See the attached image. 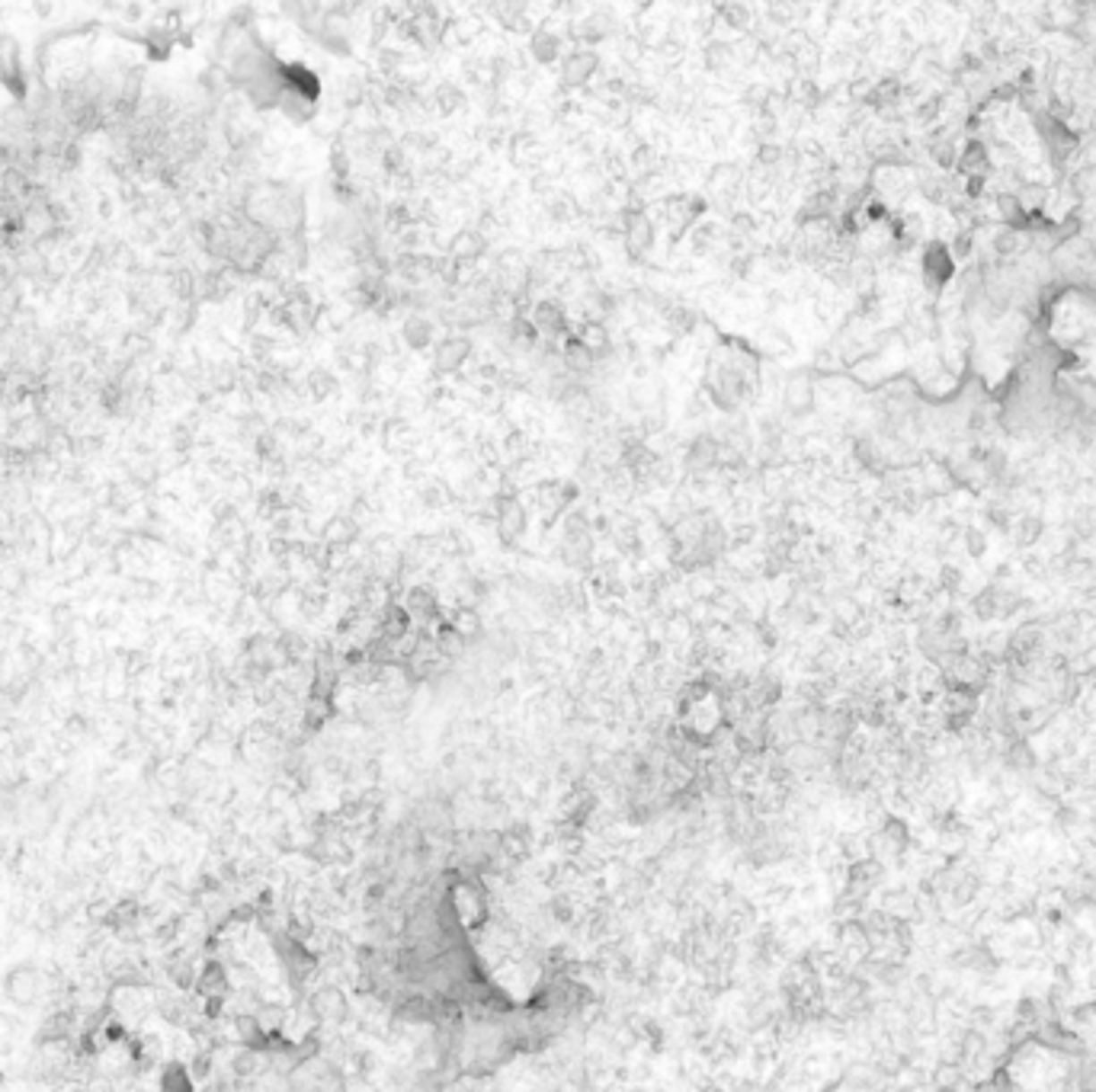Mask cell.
<instances>
[{
	"label": "cell",
	"mask_w": 1096,
	"mask_h": 1092,
	"mask_svg": "<svg viewBox=\"0 0 1096 1092\" xmlns=\"http://www.w3.org/2000/svg\"><path fill=\"white\" fill-rule=\"evenodd\" d=\"M251 215L260 228L276 231V234H292V231L302 228L305 206H302L299 192L289 190V186H263L251 199Z\"/></svg>",
	"instance_id": "1"
},
{
	"label": "cell",
	"mask_w": 1096,
	"mask_h": 1092,
	"mask_svg": "<svg viewBox=\"0 0 1096 1092\" xmlns=\"http://www.w3.org/2000/svg\"><path fill=\"white\" fill-rule=\"evenodd\" d=\"M654 244V228L651 218L641 212V208H632L625 215V250H629L632 260H641L644 253L651 250Z\"/></svg>",
	"instance_id": "2"
},
{
	"label": "cell",
	"mask_w": 1096,
	"mask_h": 1092,
	"mask_svg": "<svg viewBox=\"0 0 1096 1092\" xmlns=\"http://www.w3.org/2000/svg\"><path fill=\"white\" fill-rule=\"evenodd\" d=\"M494 520H497V532L504 542H516L526 529V510L516 496H500L497 510H494Z\"/></svg>",
	"instance_id": "3"
},
{
	"label": "cell",
	"mask_w": 1096,
	"mask_h": 1092,
	"mask_svg": "<svg viewBox=\"0 0 1096 1092\" xmlns=\"http://www.w3.org/2000/svg\"><path fill=\"white\" fill-rule=\"evenodd\" d=\"M437 368L439 372H455L462 368L468 360H472V340L462 334H453V336H443L437 343Z\"/></svg>",
	"instance_id": "4"
},
{
	"label": "cell",
	"mask_w": 1096,
	"mask_h": 1092,
	"mask_svg": "<svg viewBox=\"0 0 1096 1092\" xmlns=\"http://www.w3.org/2000/svg\"><path fill=\"white\" fill-rule=\"evenodd\" d=\"M599 71V55L590 52V48H581V52H571L561 64V77H565V84L571 87H581L587 80H593V74Z\"/></svg>",
	"instance_id": "5"
},
{
	"label": "cell",
	"mask_w": 1096,
	"mask_h": 1092,
	"mask_svg": "<svg viewBox=\"0 0 1096 1092\" xmlns=\"http://www.w3.org/2000/svg\"><path fill=\"white\" fill-rule=\"evenodd\" d=\"M404 609H407V615H411V622H417L421 628H427L429 622H439V599L429 593L427 587L407 589Z\"/></svg>",
	"instance_id": "6"
},
{
	"label": "cell",
	"mask_w": 1096,
	"mask_h": 1092,
	"mask_svg": "<svg viewBox=\"0 0 1096 1092\" xmlns=\"http://www.w3.org/2000/svg\"><path fill=\"white\" fill-rule=\"evenodd\" d=\"M536 324L539 336H548V340H558V336H567V314L561 311L558 301H539L536 311L530 317Z\"/></svg>",
	"instance_id": "7"
},
{
	"label": "cell",
	"mask_w": 1096,
	"mask_h": 1092,
	"mask_svg": "<svg viewBox=\"0 0 1096 1092\" xmlns=\"http://www.w3.org/2000/svg\"><path fill=\"white\" fill-rule=\"evenodd\" d=\"M311 1012L321 1022H344L346 1019V996L337 986H324L311 996Z\"/></svg>",
	"instance_id": "8"
},
{
	"label": "cell",
	"mask_w": 1096,
	"mask_h": 1092,
	"mask_svg": "<svg viewBox=\"0 0 1096 1092\" xmlns=\"http://www.w3.org/2000/svg\"><path fill=\"white\" fill-rule=\"evenodd\" d=\"M718 449L721 443H715L712 436H699L686 452V468L690 471H709L712 465H718Z\"/></svg>",
	"instance_id": "9"
},
{
	"label": "cell",
	"mask_w": 1096,
	"mask_h": 1092,
	"mask_svg": "<svg viewBox=\"0 0 1096 1092\" xmlns=\"http://www.w3.org/2000/svg\"><path fill=\"white\" fill-rule=\"evenodd\" d=\"M401 336H404V343L411 350H427L433 343V321H429L427 314H411L401 327Z\"/></svg>",
	"instance_id": "10"
},
{
	"label": "cell",
	"mask_w": 1096,
	"mask_h": 1092,
	"mask_svg": "<svg viewBox=\"0 0 1096 1092\" xmlns=\"http://www.w3.org/2000/svg\"><path fill=\"white\" fill-rule=\"evenodd\" d=\"M360 538V522L353 516H334L324 529V542L327 545H353Z\"/></svg>",
	"instance_id": "11"
},
{
	"label": "cell",
	"mask_w": 1096,
	"mask_h": 1092,
	"mask_svg": "<svg viewBox=\"0 0 1096 1092\" xmlns=\"http://www.w3.org/2000/svg\"><path fill=\"white\" fill-rule=\"evenodd\" d=\"M449 253H453L455 263H475L484 253V237L475 234V231H462L453 241V247H449Z\"/></svg>",
	"instance_id": "12"
},
{
	"label": "cell",
	"mask_w": 1096,
	"mask_h": 1092,
	"mask_svg": "<svg viewBox=\"0 0 1096 1092\" xmlns=\"http://www.w3.org/2000/svg\"><path fill=\"white\" fill-rule=\"evenodd\" d=\"M786 407L792 413H805L811 407V382L805 375H795L789 385H786Z\"/></svg>",
	"instance_id": "13"
},
{
	"label": "cell",
	"mask_w": 1096,
	"mask_h": 1092,
	"mask_svg": "<svg viewBox=\"0 0 1096 1092\" xmlns=\"http://www.w3.org/2000/svg\"><path fill=\"white\" fill-rule=\"evenodd\" d=\"M530 55H536V62H555L561 55V38L548 30H536L530 38Z\"/></svg>",
	"instance_id": "14"
},
{
	"label": "cell",
	"mask_w": 1096,
	"mask_h": 1092,
	"mask_svg": "<svg viewBox=\"0 0 1096 1092\" xmlns=\"http://www.w3.org/2000/svg\"><path fill=\"white\" fill-rule=\"evenodd\" d=\"M453 625L459 628L462 634H465L468 641H478V638H481V631H484L481 615H478V612L472 609V605H459V609L453 612Z\"/></svg>",
	"instance_id": "15"
},
{
	"label": "cell",
	"mask_w": 1096,
	"mask_h": 1092,
	"mask_svg": "<svg viewBox=\"0 0 1096 1092\" xmlns=\"http://www.w3.org/2000/svg\"><path fill=\"white\" fill-rule=\"evenodd\" d=\"M417 500H421L427 510H439V506L449 504V490H446L443 484H423V487L417 490Z\"/></svg>",
	"instance_id": "16"
},
{
	"label": "cell",
	"mask_w": 1096,
	"mask_h": 1092,
	"mask_svg": "<svg viewBox=\"0 0 1096 1092\" xmlns=\"http://www.w3.org/2000/svg\"><path fill=\"white\" fill-rule=\"evenodd\" d=\"M548 913L558 923H574V897L571 893H555L552 901H548Z\"/></svg>",
	"instance_id": "17"
},
{
	"label": "cell",
	"mask_w": 1096,
	"mask_h": 1092,
	"mask_svg": "<svg viewBox=\"0 0 1096 1092\" xmlns=\"http://www.w3.org/2000/svg\"><path fill=\"white\" fill-rule=\"evenodd\" d=\"M721 16H725V23L731 30H747L751 26V10L743 7V4H728V7H721Z\"/></svg>",
	"instance_id": "18"
},
{
	"label": "cell",
	"mask_w": 1096,
	"mask_h": 1092,
	"mask_svg": "<svg viewBox=\"0 0 1096 1092\" xmlns=\"http://www.w3.org/2000/svg\"><path fill=\"white\" fill-rule=\"evenodd\" d=\"M437 103H439V109H443V113H453V109H459L462 103H465V97H462L459 87L446 84V87H439V90H437Z\"/></svg>",
	"instance_id": "19"
},
{
	"label": "cell",
	"mask_w": 1096,
	"mask_h": 1092,
	"mask_svg": "<svg viewBox=\"0 0 1096 1092\" xmlns=\"http://www.w3.org/2000/svg\"><path fill=\"white\" fill-rule=\"evenodd\" d=\"M334 391H337V378H334V375L330 372H315L311 375V394L318 397V401H321V397H327V394H334Z\"/></svg>",
	"instance_id": "20"
},
{
	"label": "cell",
	"mask_w": 1096,
	"mask_h": 1092,
	"mask_svg": "<svg viewBox=\"0 0 1096 1092\" xmlns=\"http://www.w3.org/2000/svg\"><path fill=\"white\" fill-rule=\"evenodd\" d=\"M670 638H686V631H690V622H686V615H680V619H670Z\"/></svg>",
	"instance_id": "21"
}]
</instances>
